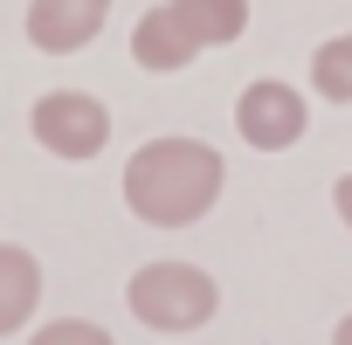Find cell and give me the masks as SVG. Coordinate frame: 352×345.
Returning <instances> with one entry per match:
<instances>
[{"instance_id":"cell-1","label":"cell","mask_w":352,"mask_h":345,"mask_svg":"<svg viewBox=\"0 0 352 345\" xmlns=\"http://www.w3.org/2000/svg\"><path fill=\"white\" fill-rule=\"evenodd\" d=\"M228 166L208 138H145L124 159V208L145 228H194L221 201Z\"/></svg>"},{"instance_id":"cell-2","label":"cell","mask_w":352,"mask_h":345,"mask_svg":"<svg viewBox=\"0 0 352 345\" xmlns=\"http://www.w3.org/2000/svg\"><path fill=\"white\" fill-rule=\"evenodd\" d=\"M124 304L145 331H166V338H180V331H201L221 304L214 276L194 269V263H145L131 283H124Z\"/></svg>"},{"instance_id":"cell-3","label":"cell","mask_w":352,"mask_h":345,"mask_svg":"<svg viewBox=\"0 0 352 345\" xmlns=\"http://www.w3.org/2000/svg\"><path fill=\"white\" fill-rule=\"evenodd\" d=\"M28 131H35V145H42L49 159L83 166V159H97V152L111 145V111H104V97H90V90H42L35 111H28Z\"/></svg>"},{"instance_id":"cell-4","label":"cell","mask_w":352,"mask_h":345,"mask_svg":"<svg viewBox=\"0 0 352 345\" xmlns=\"http://www.w3.org/2000/svg\"><path fill=\"white\" fill-rule=\"evenodd\" d=\"M304 124H311L304 90H290V83H276V76H263V83H249V90L235 97V131H242L256 152H290V145L304 138Z\"/></svg>"},{"instance_id":"cell-5","label":"cell","mask_w":352,"mask_h":345,"mask_svg":"<svg viewBox=\"0 0 352 345\" xmlns=\"http://www.w3.org/2000/svg\"><path fill=\"white\" fill-rule=\"evenodd\" d=\"M111 0H28V42L42 56H76L104 35Z\"/></svg>"},{"instance_id":"cell-6","label":"cell","mask_w":352,"mask_h":345,"mask_svg":"<svg viewBox=\"0 0 352 345\" xmlns=\"http://www.w3.org/2000/svg\"><path fill=\"white\" fill-rule=\"evenodd\" d=\"M201 56V42H194V28L173 14V0L166 8H152V14H138V28H131V63L138 69H152V76H173V69H187Z\"/></svg>"},{"instance_id":"cell-7","label":"cell","mask_w":352,"mask_h":345,"mask_svg":"<svg viewBox=\"0 0 352 345\" xmlns=\"http://www.w3.org/2000/svg\"><path fill=\"white\" fill-rule=\"evenodd\" d=\"M35 304H42V263L21 242H0V338L28 331Z\"/></svg>"},{"instance_id":"cell-8","label":"cell","mask_w":352,"mask_h":345,"mask_svg":"<svg viewBox=\"0 0 352 345\" xmlns=\"http://www.w3.org/2000/svg\"><path fill=\"white\" fill-rule=\"evenodd\" d=\"M173 14L194 28L201 49H228L249 28V0H173Z\"/></svg>"},{"instance_id":"cell-9","label":"cell","mask_w":352,"mask_h":345,"mask_svg":"<svg viewBox=\"0 0 352 345\" xmlns=\"http://www.w3.org/2000/svg\"><path fill=\"white\" fill-rule=\"evenodd\" d=\"M311 90H318L324 104H352V35L318 42V56H311Z\"/></svg>"},{"instance_id":"cell-10","label":"cell","mask_w":352,"mask_h":345,"mask_svg":"<svg viewBox=\"0 0 352 345\" xmlns=\"http://www.w3.org/2000/svg\"><path fill=\"white\" fill-rule=\"evenodd\" d=\"M28 345H118L104 324H90V318H49Z\"/></svg>"},{"instance_id":"cell-11","label":"cell","mask_w":352,"mask_h":345,"mask_svg":"<svg viewBox=\"0 0 352 345\" xmlns=\"http://www.w3.org/2000/svg\"><path fill=\"white\" fill-rule=\"evenodd\" d=\"M331 201H338V221L352 228V172H345V180H338V194H331Z\"/></svg>"},{"instance_id":"cell-12","label":"cell","mask_w":352,"mask_h":345,"mask_svg":"<svg viewBox=\"0 0 352 345\" xmlns=\"http://www.w3.org/2000/svg\"><path fill=\"white\" fill-rule=\"evenodd\" d=\"M331 345H352V311L338 318V331H331Z\"/></svg>"}]
</instances>
